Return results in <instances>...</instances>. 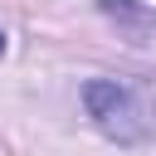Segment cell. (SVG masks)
<instances>
[{"label": "cell", "mask_w": 156, "mask_h": 156, "mask_svg": "<svg viewBox=\"0 0 156 156\" xmlns=\"http://www.w3.org/2000/svg\"><path fill=\"white\" fill-rule=\"evenodd\" d=\"M83 102H88V112L98 117V127H102L107 136L136 141V132L127 127V117H136V102H132V93H127L117 78H93V83L83 88Z\"/></svg>", "instance_id": "cell-1"}, {"label": "cell", "mask_w": 156, "mask_h": 156, "mask_svg": "<svg viewBox=\"0 0 156 156\" xmlns=\"http://www.w3.org/2000/svg\"><path fill=\"white\" fill-rule=\"evenodd\" d=\"M0 54H5V29H0Z\"/></svg>", "instance_id": "cell-3"}, {"label": "cell", "mask_w": 156, "mask_h": 156, "mask_svg": "<svg viewBox=\"0 0 156 156\" xmlns=\"http://www.w3.org/2000/svg\"><path fill=\"white\" fill-rule=\"evenodd\" d=\"M98 10H102V15H112V20H122V24L156 29V15H151V10H141L136 0H98Z\"/></svg>", "instance_id": "cell-2"}]
</instances>
